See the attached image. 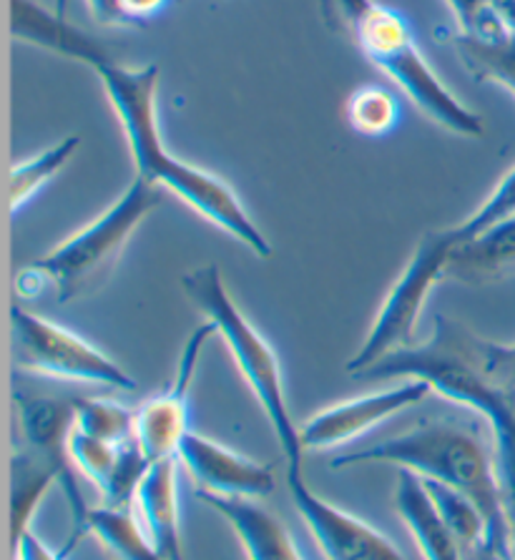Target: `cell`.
<instances>
[{
    "instance_id": "7402d4cb",
    "label": "cell",
    "mask_w": 515,
    "mask_h": 560,
    "mask_svg": "<svg viewBox=\"0 0 515 560\" xmlns=\"http://www.w3.org/2000/svg\"><path fill=\"white\" fill-rule=\"evenodd\" d=\"M425 488L430 490V495H433L437 511H441L443 521L447 523V528L453 530L455 540L460 542L463 553H466L468 560H476L480 556V550L485 548V540H488V523L483 513L478 511V505L472 503L470 498L460 495L458 490H450L441 486V482L435 480H425Z\"/></svg>"
},
{
    "instance_id": "ba28073f",
    "label": "cell",
    "mask_w": 515,
    "mask_h": 560,
    "mask_svg": "<svg viewBox=\"0 0 515 560\" xmlns=\"http://www.w3.org/2000/svg\"><path fill=\"white\" fill-rule=\"evenodd\" d=\"M13 327V352L15 364L23 372L54 380L86 382V385H101L133 393L137 380L126 372L121 364L101 352L89 339L71 332L56 322L38 317L21 304L11 307Z\"/></svg>"
},
{
    "instance_id": "9a60e30c",
    "label": "cell",
    "mask_w": 515,
    "mask_h": 560,
    "mask_svg": "<svg viewBox=\"0 0 515 560\" xmlns=\"http://www.w3.org/2000/svg\"><path fill=\"white\" fill-rule=\"evenodd\" d=\"M197 498L230 523L249 560H305L290 530L257 500L211 495L201 490H197Z\"/></svg>"
},
{
    "instance_id": "5bb4252c",
    "label": "cell",
    "mask_w": 515,
    "mask_h": 560,
    "mask_svg": "<svg viewBox=\"0 0 515 560\" xmlns=\"http://www.w3.org/2000/svg\"><path fill=\"white\" fill-rule=\"evenodd\" d=\"M133 508L147 525L151 540L164 560H184L182 508H179V457L151 463L143 475Z\"/></svg>"
},
{
    "instance_id": "2e32d148",
    "label": "cell",
    "mask_w": 515,
    "mask_h": 560,
    "mask_svg": "<svg viewBox=\"0 0 515 560\" xmlns=\"http://www.w3.org/2000/svg\"><path fill=\"white\" fill-rule=\"evenodd\" d=\"M395 511L402 517L405 528L425 560H468L453 530L447 528L433 495L425 488L420 475L400 470L398 488H395Z\"/></svg>"
},
{
    "instance_id": "4dcf8cb0",
    "label": "cell",
    "mask_w": 515,
    "mask_h": 560,
    "mask_svg": "<svg viewBox=\"0 0 515 560\" xmlns=\"http://www.w3.org/2000/svg\"><path fill=\"white\" fill-rule=\"evenodd\" d=\"M476 560H498V558L491 553V550H485V548H483V550H480V556H478Z\"/></svg>"
},
{
    "instance_id": "83f0119b",
    "label": "cell",
    "mask_w": 515,
    "mask_h": 560,
    "mask_svg": "<svg viewBox=\"0 0 515 560\" xmlns=\"http://www.w3.org/2000/svg\"><path fill=\"white\" fill-rule=\"evenodd\" d=\"M13 556H15V560H66L63 553H56V550H50L46 542L40 540L33 530L23 533L19 546L13 548Z\"/></svg>"
},
{
    "instance_id": "9c48e42d",
    "label": "cell",
    "mask_w": 515,
    "mask_h": 560,
    "mask_svg": "<svg viewBox=\"0 0 515 560\" xmlns=\"http://www.w3.org/2000/svg\"><path fill=\"white\" fill-rule=\"evenodd\" d=\"M19 407L21 435L25 445L38 460H44L56 472L58 486H61L66 503L71 508L73 533L69 546L61 553L69 556L75 542L81 540L83 523L91 508L81 493V482L75 478V465L71 460V432L75 428V400H58V397H15Z\"/></svg>"
},
{
    "instance_id": "7c38bea8",
    "label": "cell",
    "mask_w": 515,
    "mask_h": 560,
    "mask_svg": "<svg viewBox=\"0 0 515 560\" xmlns=\"http://www.w3.org/2000/svg\"><path fill=\"white\" fill-rule=\"evenodd\" d=\"M430 393H433V387L428 382L402 380L400 385L327 407V410L312 415L305 425L300 428L302 447L323 453V450L352 445L354 440L365 438L370 430L379 428L383 422L395 418V415L420 405Z\"/></svg>"
},
{
    "instance_id": "52a82bcc",
    "label": "cell",
    "mask_w": 515,
    "mask_h": 560,
    "mask_svg": "<svg viewBox=\"0 0 515 560\" xmlns=\"http://www.w3.org/2000/svg\"><path fill=\"white\" fill-rule=\"evenodd\" d=\"M455 247H458V236H455L453 226L435 229V232L422 236L408 267L402 269L398 282L387 292L365 342L348 362L350 375H362L387 354L418 342L415 329L420 314L435 287L447 279V267H450Z\"/></svg>"
},
{
    "instance_id": "5b68a950",
    "label": "cell",
    "mask_w": 515,
    "mask_h": 560,
    "mask_svg": "<svg viewBox=\"0 0 515 560\" xmlns=\"http://www.w3.org/2000/svg\"><path fill=\"white\" fill-rule=\"evenodd\" d=\"M162 203V189L137 176L104 214L86 224L44 257L23 267L15 277V292L36 300L54 287L58 302L69 304L96 292L114 275L143 219Z\"/></svg>"
},
{
    "instance_id": "ffe728a7",
    "label": "cell",
    "mask_w": 515,
    "mask_h": 560,
    "mask_svg": "<svg viewBox=\"0 0 515 560\" xmlns=\"http://www.w3.org/2000/svg\"><path fill=\"white\" fill-rule=\"evenodd\" d=\"M81 149L79 136H66V139L56 141L40 154L19 161L11 166L8 174V203H11V217H19L28 203L38 197L46 186L56 179L58 172L75 156Z\"/></svg>"
},
{
    "instance_id": "277c9868",
    "label": "cell",
    "mask_w": 515,
    "mask_h": 560,
    "mask_svg": "<svg viewBox=\"0 0 515 560\" xmlns=\"http://www.w3.org/2000/svg\"><path fill=\"white\" fill-rule=\"evenodd\" d=\"M323 13L329 28L350 38L370 63L398 83L405 96L430 116V121L470 139L483 136V118L463 106L437 79L402 13L377 0H323Z\"/></svg>"
},
{
    "instance_id": "8fae6325",
    "label": "cell",
    "mask_w": 515,
    "mask_h": 560,
    "mask_svg": "<svg viewBox=\"0 0 515 560\" xmlns=\"http://www.w3.org/2000/svg\"><path fill=\"white\" fill-rule=\"evenodd\" d=\"M286 490L294 511L305 521L312 540L327 560H408L373 525L319 498L302 472L286 470Z\"/></svg>"
},
{
    "instance_id": "e0dca14e",
    "label": "cell",
    "mask_w": 515,
    "mask_h": 560,
    "mask_svg": "<svg viewBox=\"0 0 515 560\" xmlns=\"http://www.w3.org/2000/svg\"><path fill=\"white\" fill-rule=\"evenodd\" d=\"M515 271V214L503 219L453 249L447 279L488 284Z\"/></svg>"
},
{
    "instance_id": "44dd1931",
    "label": "cell",
    "mask_w": 515,
    "mask_h": 560,
    "mask_svg": "<svg viewBox=\"0 0 515 560\" xmlns=\"http://www.w3.org/2000/svg\"><path fill=\"white\" fill-rule=\"evenodd\" d=\"M56 482V472L44 460H38L31 450L15 457L11 486V548L19 546L23 533L31 530V521L38 511L40 500L46 498Z\"/></svg>"
},
{
    "instance_id": "30bf717a",
    "label": "cell",
    "mask_w": 515,
    "mask_h": 560,
    "mask_svg": "<svg viewBox=\"0 0 515 560\" xmlns=\"http://www.w3.org/2000/svg\"><path fill=\"white\" fill-rule=\"evenodd\" d=\"M214 335L216 329L211 322L194 329L182 350L172 385L164 393L149 397L137 410V443L151 463L179 455L184 438L191 432V385L197 377L201 352Z\"/></svg>"
},
{
    "instance_id": "f546056e",
    "label": "cell",
    "mask_w": 515,
    "mask_h": 560,
    "mask_svg": "<svg viewBox=\"0 0 515 560\" xmlns=\"http://www.w3.org/2000/svg\"><path fill=\"white\" fill-rule=\"evenodd\" d=\"M54 11L66 19V11H69V0H54Z\"/></svg>"
},
{
    "instance_id": "8992f818",
    "label": "cell",
    "mask_w": 515,
    "mask_h": 560,
    "mask_svg": "<svg viewBox=\"0 0 515 560\" xmlns=\"http://www.w3.org/2000/svg\"><path fill=\"white\" fill-rule=\"evenodd\" d=\"M182 290L194 307L204 314V319L214 325L216 335L224 339L236 370L242 372L251 395L257 397L261 412L267 415L269 428H272L277 443L282 447L286 470L302 472L305 447H302L300 440V425L292 420L290 405H286L282 362L272 350V345L236 307L224 284L222 269L214 261L184 275Z\"/></svg>"
},
{
    "instance_id": "cb8c5ba5",
    "label": "cell",
    "mask_w": 515,
    "mask_h": 560,
    "mask_svg": "<svg viewBox=\"0 0 515 560\" xmlns=\"http://www.w3.org/2000/svg\"><path fill=\"white\" fill-rule=\"evenodd\" d=\"M348 121L365 139H383L400 121V104L385 86H362L348 101Z\"/></svg>"
},
{
    "instance_id": "7a4b0ae2",
    "label": "cell",
    "mask_w": 515,
    "mask_h": 560,
    "mask_svg": "<svg viewBox=\"0 0 515 560\" xmlns=\"http://www.w3.org/2000/svg\"><path fill=\"white\" fill-rule=\"evenodd\" d=\"M358 377L422 380L433 387V393L470 407L488 420L515 560V389L488 372L483 362V337L470 332L458 319L437 314L433 332L425 342L387 354Z\"/></svg>"
},
{
    "instance_id": "d6986e66",
    "label": "cell",
    "mask_w": 515,
    "mask_h": 560,
    "mask_svg": "<svg viewBox=\"0 0 515 560\" xmlns=\"http://www.w3.org/2000/svg\"><path fill=\"white\" fill-rule=\"evenodd\" d=\"M83 536H94L116 560H164L147 525L133 513V505L91 508L81 530Z\"/></svg>"
},
{
    "instance_id": "ac0fdd59",
    "label": "cell",
    "mask_w": 515,
    "mask_h": 560,
    "mask_svg": "<svg viewBox=\"0 0 515 560\" xmlns=\"http://www.w3.org/2000/svg\"><path fill=\"white\" fill-rule=\"evenodd\" d=\"M447 46L460 58V66L476 81H491L508 89L515 96V31L505 28L495 36H470V33L437 31Z\"/></svg>"
},
{
    "instance_id": "4316f807",
    "label": "cell",
    "mask_w": 515,
    "mask_h": 560,
    "mask_svg": "<svg viewBox=\"0 0 515 560\" xmlns=\"http://www.w3.org/2000/svg\"><path fill=\"white\" fill-rule=\"evenodd\" d=\"M172 3L174 0H116V8L124 28H139V25L159 19Z\"/></svg>"
},
{
    "instance_id": "484cf974",
    "label": "cell",
    "mask_w": 515,
    "mask_h": 560,
    "mask_svg": "<svg viewBox=\"0 0 515 560\" xmlns=\"http://www.w3.org/2000/svg\"><path fill=\"white\" fill-rule=\"evenodd\" d=\"M450 8L455 21H458L460 33H470V36H495L508 28L495 13L491 0H445Z\"/></svg>"
},
{
    "instance_id": "d4e9b609",
    "label": "cell",
    "mask_w": 515,
    "mask_h": 560,
    "mask_svg": "<svg viewBox=\"0 0 515 560\" xmlns=\"http://www.w3.org/2000/svg\"><path fill=\"white\" fill-rule=\"evenodd\" d=\"M124 445H114V443H106V440L83 435V432L73 428L69 450H71V460L75 465V470H81L91 482H96L98 490H104L116 470Z\"/></svg>"
},
{
    "instance_id": "f1b7e54d",
    "label": "cell",
    "mask_w": 515,
    "mask_h": 560,
    "mask_svg": "<svg viewBox=\"0 0 515 560\" xmlns=\"http://www.w3.org/2000/svg\"><path fill=\"white\" fill-rule=\"evenodd\" d=\"M86 5L101 25H106V28H124L121 19H118L116 0H86Z\"/></svg>"
},
{
    "instance_id": "6da1fadb",
    "label": "cell",
    "mask_w": 515,
    "mask_h": 560,
    "mask_svg": "<svg viewBox=\"0 0 515 560\" xmlns=\"http://www.w3.org/2000/svg\"><path fill=\"white\" fill-rule=\"evenodd\" d=\"M11 33L25 44L46 48L50 54L71 58L89 66L98 75L108 104L121 121V129L129 141L137 176L162 191L174 194L189 209L204 217L209 224L222 229L244 244L255 257H272V244L261 234V229L251 222L249 211L234 189L219 176L191 166L176 159L166 149L159 129L156 91H159V66H124L106 54V48L94 36L75 28L63 15L46 11L36 0H11Z\"/></svg>"
},
{
    "instance_id": "4fadbf2b",
    "label": "cell",
    "mask_w": 515,
    "mask_h": 560,
    "mask_svg": "<svg viewBox=\"0 0 515 560\" xmlns=\"http://www.w3.org/2000/svg\"><path fill=\"white\" fill-rule=\"evenodd\" d=\"M176 457L201 493L259 500L274 490V472L269 465L249 460L242 453H234V450L201 438L197 432H189L184 438Z\"/></svg>"
},
{
    "instance_id": "3957f363",
    "label": "cell",
    "mask_w": 515,
    "mask_h": 560,
    "mask_svg": "<svg viewBox=\"0 0 515 560\" xmlns=\"http://www.w3.org/2000/svg\"><path fill=\"white\" fill-rule=\"evenodd\" d=\"M373 463L398 465L400 470H410L470 498L488 523L485 550H491L498 560H513L493 447H485L476 430L455 422H425L383 443L344 450L332 457L329 468L342 470Z\"/></svg>"
},
{
    "instance_id": "603a6c76",
    "label": "cell",
    "mask_w": 515,
    "mask_h": 560,
    "mask_svg": "<svg viewBox=\"0 0 515 560\" xmlns=\"http://www.w3.org/2000/svg\"><path fill=\"white\" fill-rule=\"evenodd\" d=\"M75 430L83 435L124 445L137 440V412L104 397H79L75 400Z\"/></svg>"
}]
</instances>
